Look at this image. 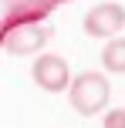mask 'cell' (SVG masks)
Segmentation results:
<instances>
[{
	"label": "cell",
	"instance_id": "cell-2",
	"mask_svg": "<svg viewBox=\"0 0 125 128\" xmlns=\"http://www.w3.org/2000/svg\"><path fill=\"white\" fill-rule=\"evenodd\" d=\"M54 37V27L47 24H24V27H14V30L0 34V47L14 58H24V54H37L47 40Z\"/></svg>",
	"mask_w": 125,
	"mask_h": 128
},
{
	"label": "cell",
	"instance_id": "cell-6",
	"mask_svg": "<svg viewBox=\"0 0 125 128\" xmlns=\"http://www.w3.org/2000/svg\"><path fill=\"white\" fill-rule=\"evenodd\" d=\"M105 128H125V108L105 111Z\"/></svg>",
	"mask_w": 125,
	"mask_h": 128
},
{
	"label": "cell",
	"instance_id": "cell-3",
	"mask_svg": "<svg viewBox=\"0 0 125 128\" xmlns=\"http://www.w3.org/2000/svg\"><path fill=\"white\" fill-rule=\"evenodd\" d=\"M31 78L41 91L58 94V91H68V84H71V68L61 54H41L31 68Z\"/></svg>",
	"mask_w": 125,
	"mask_h": 128
},
{
	"label": "cell",
	"instance_id": "cell-5",
	"mask_svg": "<svg viewBox=\"0 0 125 128\" xmlns=\"http://www.w3.org/2000/svg\"><path fill=\"white\" fill-rule=\"evenodd\" d=\"M101 68L108 74H125V37H108L101 51Z\"/></svg>",
	"mask_w": 125,
	"mask_h": 128
},
{
	"label": "cell",
	"instance_id": "cell-1",
	"mask_svg": "<svg viewBox=\"0 0 125 128\" xmlns=\"http://www.w3.org/2000/svg\"><path fill=\"white\" fill-rule=\"evenodd\" d=\"M68 98H71V108L85 118H95L108 108V98H112V84L105 74L98 71H81L78 78H71L68 84Z\"/></svg>",
	"mask_w": 125,
	"mask_h": 128
},
{
	"label": "cell",
	"instance_id": "cell-4",
	"mask_svg": "<svg viewBox=\"0 0 125 128\" xmlns=\"http://www.w3.org/2000/svg\"><path fill=\"white\" fill-rule=\"evenodd\" d=\"M125 30V7L122 4H98L85 14V34L88 37H118Z\"/></svg>",
	"mask_w": 125,
	"mask_h": 128
}]
</instances>
